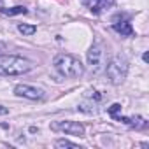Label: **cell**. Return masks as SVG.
Segmentation results:
<instances>
[{"label": "cell", "instance_id": "6da1fadb", "mask_svg": "<svg viewBox=\"0 0 149 149\" xmlns=\"http://www.w3.org/2000/svg\"><path fill=\"white\" fill-rule=\"evenodd\" d=\"M53 65H54V70L63 77L74 79V77H81L84 74V65L81 63V60L68 53L56 54V58L53 60Z\"/></svg>", "mask_w": 149, "mask_h": 149}, {"label": "cell", "instance_id": "7a4b0ae2", "mask_svg": "<svg viewBox=\"0 0 149 149\" xmlns=\"http://www.w3.org/2000/svg\"><path fill=\"white\" fill-rule=\"evenodd\" d=\"M32 61L16 54H0V76H23L32 70Z\"/></svg>", "mask_w": 149, "mask_h": 149}, {"label": "cell", "instance_id": "3957f363", "mask_svg": "<svg viewBox=\"0 0 149 149\" xmlns=\"http://www.w3.org/2000/svg\"><path fill=\"white\" fill-rule=\"evenodd\" d=\"M128 68H130V65H128L126 56L116 54V56L105 65V74H107L109 81H111L114 86H118V84H121V83L126 79V76H128Z\"/></svg>", "mask_w": 149, "mask_h": 149}, {"label": "cell", "instance_id": "277c9868", "mask_svg": "<svg viewBox=\"0 0 149 149\" xmlns=\"http://www.w3.org/2000/svg\"><path fill=\"white\" fill-rule=\"evenodd\" d=\"M88 65L93 74H100L105 70V56H104V47L100 44H93L88 51Z\"/></svg>", "mask_w": 149, "mask_h": 149}, {"label": "cell", "instance_id": "5b68a950", "mask_svg": "<svg viewBox=\"0 0 149 149\" xmlns=\"http://www.w3.org/2000/svg\"><path fill=\"white\" fill-rule=\"evenodd\" d=\"M51 128L56 130V132L68 133V135H77V137L84 135V126L79 121H56V123L51 125Z\"/></svg>", "mask_w": 149, "mask_h": 149}, {"label": "cell", "instance_id": "8992f818", "mask_svg": "<svg viewBox=\"0 0 149 149\" xmlns=\"http://www.w3.org/2000/svg\"><path fill=\"white\" fill-rule=\"evenodd\" d=\"M14 93L18 97H23V98H28V100H44L46 98V93L44 90L37 88V86H30V84H18L14 88Z\"/></svg>", "mask_w": 149, "mask_h": 149}, {"label": "cell", "instance_id": "52a82bcc", "mask_svg": "<svg viewBox=\"0 0 149 149\" xmlns=\"http://www.w3.org/2000/svg\"><path fill=\"white\" fill-rule=\"evenodd\" d=\"M116 0H83V4L93 13V14H100L107 9H111L114 6Z\"/></svg>", "mask_w": 149, "mask_h": 149}, {"label": "cell", "instance_id": "ba28073f", "mask_svg": "<svg viewBox=\"0 0 149 149\" xmlns=\"http://www.w3.org/2000/svg\"><path fill=\"white\" fill-rule=\"evenodd\" d=\"M112 28H114L118 33L125 35V37H132V35H133L132 23H130L125 16H116V18L112 19Z\"/></svg>", "mask_w": 149, "mask_h": 149}, {"label": "cell", "instance_id": "9c48e42d", "mask_svg": "<svg viewBox=\"0 0 149 149\" xmlns=\"http://www.w3.org/2000/svg\"><path fill=\"white\" fill-rule=\"evenodd\" d=\"M118 121H123L125 125L133 126V128H137V130H140V128H146V126H147V121H146L144 118H140V116H135V118H123V116H119V119H118Z\"/></svg>", "mask_w": 149, "mask_h": 149}, {"label": "cell", "instance_id": "30bf717a", "mask_svg": "<svg viewBox=\"0 0 149 149\" xmlns=\"http://www.w3.org/2000/svg\"><path fill=\"white\" fill-rule=\"evenodd\" d=\"M4 14H7V16H16V14H26L28 11H26V7H23V6H16V7H13V9H0Z\"/></svg>", "mask_w": 149, "mask_h": 149}, {"label": "cell", "instance_id": "8fae6325", "mask_svg": "<svg viewBox=\"0 0 149 149\" xmlns=\"http://www.w3.org/2000/svg\"><path fill=\"white\" fill-rule=\"evenodd\" d=\"M18 30H19L23 35H33V33L37 32V26L26 25V23H19V25H18Z\"/></svg>", "mask_w": 149, "mask_h": 149}, {"label": "cell", "instance_id": "7c38bea8", "mask_svg": "<svg viewBox=\"0 0 149 149\" xmlns=\"http://www.w3.org/2000/svg\"><path fill=\"white\" fill-rule=\"evenodd\" d=\"M56 147H60V149H65V147H72V149H81L77 144H74V142H70V140H65V139H60V140H56Z\"/></svg>", "mask_w": 149, "mask_h": 149}, {"label": "cell", "instance_id": "4fadbf2b", "mask_svg": "<svg viewBox=\"0 0 149 149\" xmlns=\"http://www.w3.org/2000/svg\"><path fill=\"white\" fill-rule=\"evenodd\" d=\"M119 112H121V104H112L109 107V114L114 118V119H119Z\"/></svg>", "mask_w": 149, "mask_h": 149}, {"label": "cell", "instance_id": "5bb4252c", "mask_svg": "<svg viewBox=\"0 0 149 149\" xmlns=\"http://www.w3.org/2000/svg\"><path fill=\"white\" fill-rule=\"evenodd\" d=\"M79 111H83V112H95V104L83 102V104H79Z\"/></svg>", "mask_w": 149, "mask_h": 149}, {"label": "cell", "instance_id": "9a60e30c", "mask_svg": "<svg viewBox=\"0 0 149 149\" xmlns=\"http://www.w3.org/2000/svg\"><path fill=\"white\" fill-rule=\"evenodd\" d=\"M0 114H2V116H6V114H9V109H6L4 105H0Z\"/></svg>", "mask_w": 149, "mask_h": 149}, {"label": "cell", "instance_id": "2e32d148", "mask_svg": "<svg viewBox=\"0 0 149 149\" xmlns=\"http://www.w3.org/2000/svg\"><path fill=\"white\" fill-rule=\"evenodd\" d=\"M6 42H2V40H0V54H4V51H6Z\"/></svg>", "mask_w": 149, "mask_h": 149}, {"label": "cell", "instance_id": "e0dca14e", "mask_svg": "<svg viewBox=\"0 0 149 149\" xmlns=\"http://www.w3.org/2000/svg\"><path fill=\"white\" fill-rule=\"evenodd\" d=\"M142 60H144V61H147V60H149V54H147V53H144V56H142Z\"/></svg>", "mask_w": 149, "mask_h": 149}]
</instances>
